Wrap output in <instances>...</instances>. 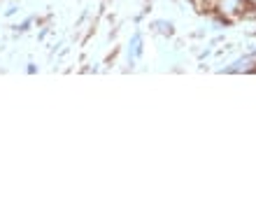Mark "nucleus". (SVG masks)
I'll list each match as a JSON object with an SVG mask.
<instances>
[{
  "instance_id": "obj_1",
  "label": "nucleus",
  "mask_w": 256,
  "mask_h": 205,
  "mask_svg": "<svg viewBox=\"0 0 256 205\" xmlns=\"http://www.w3.org/2000/svg\"><path fill=\"white\" fill-rule=\"evenodd\" d=\"M244 7H247V2H244V0H216V10H214V12L219 14V21L228 26V24H233V19L242 16Z\"/></svg>"
},
{
  "instance_id": "obj_3",
  "label": "nucleus",
  "mask_w": 256,
  "mask_h": 205,
  "mask_svg": "<svg viewBox=\"0 0 256 205\" xmlns=\"http://www.w3.org/2000/svg\"><path fill=\"white\" fill-rule=\"evenodd\" d=\"M244 2H247V5H254V7H256V0H244Z\"/></svg>"
},
{
  "instance_id": "obj_2",
  "label": "nucleus",
  "mask_w": 256,
  "mask_h": 205,
  "mask_svg": "<svg viewBox=\"0 0 256 205\" xmlns=\"http://www.w3.org/2000/svg\"><path fill=\"white\" fill-rule=\"evenodd\" d=\"M154 28L163 35H172V24L170 21H154Z\"/></svg>"
}]
</instances>
